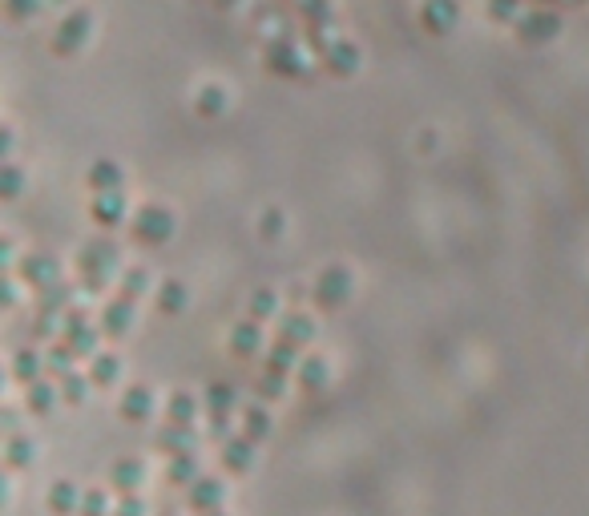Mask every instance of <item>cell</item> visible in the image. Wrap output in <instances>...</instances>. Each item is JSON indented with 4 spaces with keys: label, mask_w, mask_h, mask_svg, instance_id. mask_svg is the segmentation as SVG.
Here are the masks:
<instances>
[{
    "label": "cell",
    "mask_w": 589,
    "mask_h": 516,
    "mask_svg": "<svg viewBox=\"0 0 589 516\" xmlns=\"http://www.w3.org/2000/svg\"><path fill=\"white\" fill-rule=\"evenodd\" d=\"M117 258H122V250H117V242H109V238H93V242H85L81 254H77L81 282H85L89 290H101L109 282V274L117 271Z\"/></svg>",
    "instance_id": "6da1fadb"
},
{
    "label": "cell",
    "mask_w": 589,
    "mask_h": 516,
    "mask_svg": "<svg viewBox=\"0 0 589 516\" xmlns=\"http://www.w3.org/2000/svg\"><path fill=\"white\" fill-rule=\"evenodd\" d=\"M352 295H355V274L347 266H323L315 287H311V298H315L319 311H339V306L352 303Z\"/></svg>",
    "instance_id": "7a4b0ae2"
},
{
    "label": "cell",
    "mask_w": 589,
    "mask_h": 516,
    "mask_svg": "<svg viewBox=\"0 0 589 516\" xmlns=\"http://www.w3.org/2000/svg\"><path fill=\"white\" fill-rule=\"evenodd\" d=\"M174 214L166 210V206H158V202H150V206H141L138 214H133L130 222V234L138 246H166L170 238H174Z\"/></svg>",
    "instance_id": "3957f363"
},
{
    "label": "cell",
    "mask_w": 589,
    "mask_h": 516,
    "mask_svg": "<svg viewBox=\"0 0 589 516\" xmlns=\"http://www.w3.org/2000/svg\"><path fill=\"white\" fill-rule=\"evenodd\" d=\"M89 33H93V17H89L85 9L65 12L61 25H57V33H53V53H61V57L81 53V49L89 44Z\"/></svg>",
    "instance_id": "277c9868"
},
{
    "label": "cell",
    "mask_w": 589,
    "mask_h": 516,
    "mask_svg": "<svg viewBox=\"0 0 589 516\" xmlns=\"http://www.w3.org/2000/svg\"><path fill=\"white\" fill-rule=\"evenodd\" d=\"M267 65H271V73H279V77H303V73H307V57L295 49L291 33L271 36V44H267Z\"/></svg>",
    "instance_id": "5b68a950"
},
{
    "label": "cell",
    "mask_w": 589,
    "mask_h": 516,
    "mask_svg": "<svg viewBox=\"0 0 589 516\" xmlns=\"http://www.w3.org/2000/svg\"><path fill=\"white\" fill-rule=\"evenodd\" d=\"M61 339L69 343L77 355H89V359L97 355V327L89 323L81 311H69V315L61 319Z\"/></svg>",
    "instance_id": "8992f818"
},
{
    "label": "cell",
    "mask_w": 589,
    "mask_h": 516,
    "mask_svg": "<svg viewBox=\"0 0 589 516\" xmlns=\"http://www.w3.org/2000/svg\"><path fill=\"white\" fill-rule=\"evenodd\" d=\"M20 279L33 290H49L61 282V266L53 254H28V258H20Z\"/></svg>",
    "instance_id": "52a82bcc"
},
{
    "label": "cell",
    "mask_w": 589,
    "mask_h": 516,
    "mask_svg": "<svg viewBox=\"0 0 589 516\" xmlns=\"http://www.w3.org/2000/svg\"><path fill=\"white\" fill-rule=\"evenodd\" d=\"M457 20H460V4H457V0H424V4H420V25L428 28L432 36L452 33Z\"/></svg>",
    "instance_id": "ba28073f"
},
{
    "label": "cell",
    "mask_w": 589,
    "mask_h": 516,
    "mask_svg": "<svg viewBox=\"0 0 589 516\" xmlns=\"http://www.w3.org/2000/svg\"><path fill=\"white\" fill-rule=\"evenodd\" d=\"M517 28H521V36H525V41L545 44V41H553V36L561 33V17H557V12H549V9H533V12H525V17L517 20Z\"/></svg>",
    "instance_id": "9c48e42d"
},
{
    "label": "cell",
    "mask_w": 589,
    "mask_h": 516,
    "mask_svg": "<svg viewBox=\"0 0 589 516\" xmlns=\"http://www.w3.org/2000/svg\"><path fill=\"white\" fill-rule=\"evenodd\" d=\"M125 214H130V206H125V194H93V202H89V218L97 222V226H122Z\"/></svg>",
    "instance_id": "30bf717a"
},
{
    "label": "cell",
    "mask_w": 589,
    "mask_h": 516,
    "mask_svg": "<svg viewBox=\"0 0 589 516\" xmlns=\"http://www.w3.org/2000/svg\"><path fill=\"white\" fill-rule=\"evenodd\" d=\"M186 500H190L194 512H219L222 500H227V484L214 480V476H203L198 484L186 488Z\"/></svg>",
    "instance_id": "8fae6325"
},
{
    "label": "cell",
    "mask_w": 589,
    "mask_h": 516,
    "mask_svg": "<svg viewBox=\"0 0 589 516\" xmlns=\"http://www.w3.org/2000/svg\"><path fill=\"white\" fill-rule=\"evenodd\" d=\"M85 182H89V190H93V194H122L125 174H122V166H117L114 158H97L93 166H89Z\"/></svg>",
    "instance_id": "7c38bea8"
},
{
    "label": "cell",
    "mask_w": 589,
    "mask_h": 516,
    "mask_svg": "<svg viewBox=\"0 0 589 516\" xmlns=\"http://www.w3.org/2000/svg\"><path fill=\"white\" fill-rule=\"evenodd\" d=\"M117 411H122V420H130V424H146L154 416V392L150 387H141V384L125 387Z\"/></svg>",
    "instance_id": "4fadbf2b"
},
{
    "label": "cell",
    "mask_w": 589,
    "mask_h": 516,
    "mask_svg": "<svg viewBox=\"0 0 589 516\" xmlns=\"http://www.w3.org/2000/svg\"><path fill=\"white\" fill-rule=\"evenodd\" d=\"M130 327H133V303L130 298H109L106 311H101V331L109 339H122V335H130Z\"/></svg>",
    "instance_id": "5bb4252c"
},
{
    "label": "cell",
    "mask_w": 589,
    "mask_h": 516,
    "mask_svg": "<svg viewBox=\"0 0 589 516\" xmlns=\"http://www.w3.org/2000/svg\"><path fill=\"white\" fill-rule=\"evenodd\" d=\"M279 339L295 343V347H307V343L315 339V319H311L307 311H287L279 323Z\"/></svg>",
    "instance_id": "9a60e30c"
},
{
    "label": "cell",
    "mask_w": 589,
    "mask_h": 516,
    "mask_svg": "<svg viewBox=\"0 0 589 516\" xmlns=\"http://www.w3.org/2000/svg\"><path fill=\"white\" fill-rule=\"evenodd\" d=\"M323 65H327V73H335V77H352V73L360 69V49L339 36V41L323 53Z\"/></svg>",
    "instance_id": "2e32d148"
},
{
    "label": "cell",
    "mask_w": 589,
    "mask_h": 516,
    "mask_svg": "<svg viewBox=\"0 0 589 516\" xmlns=\"http://www.w3.org/2000/svg\"><path fill=\"white\" fill-rule=\"evenodd\" d=\"M222 464H227V472H251V464H255V440L230 436L222 444Z\"/></svg>",
    "instance_id": "e0dca14e"
},
{
    "label": "cell",
    "mask_w": 589,
    "mask_h": 516,
    "mask_svg": "<svg viewBox=\"0 0 589 516\" xmlns=\"http://www.w3.org/2000/svg\"><path fill=\"white\" fill-rule=\"evenodd\" d=\"M154 448H158V452H166L170 460H174V456H190V452H194V428H178V424H166V428L154 436Z\"/></svg>",
    "instance_id": "ac0fdd59"
},
{
    "label": "cell",
    "mask_w": 589,
    "mask_h": 516,
    "mask_svg": "<svg viewBox=\"0 0 589 516\" xmlns=\"http://www.w3.org/2000/svg\"><path fill=\"white\" fill-rule=\"evenodd\" d=\"M230 351H235L238 359H255L259 351H263V327H259L255 319L238 323L235 331H230Z\"/></svg>",
    "instance_id": "d6986e66"
},
{
    "label": "cell",
    "mask_w": 589,
    "mask_h": 516,
    "mask_svg": "<svg viewBox=\"0 0 589 516\" xmlns=\"http://www.w3.org/2000/svg\"><path fill=\"white\" fill-rule=\"evenodd\" d=\"M81 496H85V492H77V484L57 480L53 488H49V496H44V504H49L53 516H73L81 508Z\"/></svg>",
    "instance_id": "ffe728a7"
},
{
    "label": "cell",
    "mask_w": 589,
    "mask_h": 516,
    "mask_svg": "<svg viewBox=\"0 0 589 516\" xmlns=\"http://www.w3.org/2000/svg\"><path fill=\"white\" fill-rule=\"evenodd\" d=\"M57 400H61V387L49 384V379H36V384L25 387V403L33 416H49V411L57 408Z\"/></svg>",
    "instance_id": "44dd1931"
},
{
    "label": "cell",
    "mask_w": 589,
    "mask_h": 516,
    "mask_svg": "<svg viewBox=\"0 0 589 516\" xmlns=\"http://www.w3.org/2000/svg\"><path fill=\"white\" fill-rule=\"evenodd\" d=\"M154 303H158L162 315H182L186 303H190V290H186L182 279H166L158 287V295H154Z\"/></svg>",
    "instance_id": "7402d4cb"
},
{
    "label": "cell",
    "mask_w": 589,
    "mask_h": 516,
    "mask_svg": "<svg viewBox=\"0 0 589 516\" xmlns=\"http://www.w3.org/2000/svg\"><path fill=\"white\" fill-rule=\"evenodd\" d=\"M299 351L303 347H295V343H275L271 351H267V371H271V376H291V371H299Z\"/></svg>",
    "instance_id": "603a6c76"
},
{
    "label": "cell",
    "mask_w": 589,
    "mask_h": 516,
    "mask_svg": "<svg viewBox=\"0 0 589 516\" xmlns=\"http://www.w3.org/2000/svg\"><path fill=\"white\" fill-rule=\"evenodd\" d=\"M89 379H93V387H114L122 379V359L114 351H97L89 363Z\"/></svg>",
    "instance_id": "cb8c5ba5"
},
{
    "label": "cell",
    "mask_w": 589,
    "mask_h": 516,
    "mask_svg": "<svg viewBox=\"0 0 589 516\" xmlns=\"http://www.w3.org/2000/svg\"><path fill=\"white\" fill-rule=\"evenodd\" d=\"M227 106H230V97H227V89H222V85H203V89H198V97H194V109H198L206 122L222 117V114H227Z\"/></svg>",
    "instance_id": "d4e9b609"
},
{
    "label": "cell",
    "mask_w": 589,
    "mask_h": 516,
    "mask_svg": "<svg viewBox=\"0 0 589 516\" xmlns=\"http://www.w3.org/2000/svg\"><path fill=\"white\" fill-rule=\"evenodd\" d=\"M44 368H49V363H44L41 351H33V347H25V351H17V355H12V376H17L25 387L36 384Z\"/></svg>",
    "instance_id": "484cf974"
},
{
    "label": "cell",
    "mask_w": 589,
    "mask_h": 516,
    "mask_svg": "<svg viewBox=\"0 0 589 516\" xmlns=\"http://www.w3.org/2000/svg\"><path fill=\"white\" fill-rule=\"evenodd\" d=\"M141 480H146V468H141V460H117L114 468H109V484H114L117 492H133Z\"/></svg>",
    "instance_id": "4316f807"
},
{
    "label": "cell",
    "mask_w": 589,
    "mask_h": 516,
    "mask_svg": "<svg viewBox=\"0 0 589 516\" xmlns=\"http://www.w3.org/2000/svg\"><path fill=\"white\" fill-rule=\"evenodd\" d=\"M166 480L174 484V488H190V484H198L203 476H198V456H174L166 468Z\"/></svg>",
    "instance_id": "83f0119b"
},
{
    "label": "cell",
    "mask_w": 589,
    "mask_h": 516,
    "mask_svg": "<svg viewBox=\"0 0 589 516\" xmlns=\"http://www.w3.org/2000/svg\"><path fill=\"white\" fill-rule=\"evenodd\" d=\"M238 403V392L230 384H211L206 387V411H211V420H222V416H230Z\"/></svg>",
    "instance_id": "f1b7e54d"
},
{
    "label": "cell",
    "mask_w": 589,
    "mask_h": 516,
    "mask_svg": "<svg viewBox=\"0 0 589 516\" xmlns=\"http://www.w3.org/2000/svg\"><path fill=\"white\" fill-rule=\"evenodd\" d=\"M243 436H251L255 444L271 436V411H267L263 403H251V408H243Z\"/></svg>",
    "instance_id": "f546056e"
},
{
    "label": "cell",
    "mask_w": 589,
    "mask_h": 516,
    "mask_svg": "<svg viewBox=\"0 0 589 516\" xmlns=\"http://www.w3.org/2000/svg\"><path fill=\"white\" fill-rule=\"evenodd\" d=\"M247 315L255 319V323H267V319L279 315V295H275L271 287H259L255 295L247 298Z\"/></svg>",
    "instance_id": "4dcf8cb0"
},
{
    "label": "cell",
    "mask_w": 589,
    "mask_h": 516,
    "mask_svg": "<svg viewBox=\"0 0 589 516\" xmlns=\"http://www.w3.org/2000/svg\"><path fill=\"white\" fill-rule=\"evenodd\" d=\"M327 379H331V368H327L319 355H307L299 363V387H307V392H319V387H327Z\"/></svg>",
    "instance_id": "1f68e13d"
},
{
    "label": "cell",
    "mask_w": 589,
    "mask_h": 516,
    "mask_svg": "<svg viewBox=\"0 0 589 516\" xmlns=\"http://www.w3.org/2000/svg\"><path fill=\"white\" fill-rule=\"evenodd\" d=\"M69 303H73V290L65 287V282H57V287L41 290V315L65 319V315H69Z\"/></svg>",
    "instance_id": "d6a6232c"
},
{
    "label": "cell",
    "mask_w": 589,
    "mask_h": 516,
    "mask_svg": "<svg viewBox=\"0 0 589 516\" xmlns=\"http://www.w3.org/2000/svg\"><path fill=\"white\" fill-rule=\"evenodd\" d=\"M166 416H170V424H178V428H194V416H198V403H194V395L178 392V395H170Z\"/></svg>",
    "instance_id": "836d02e7"
},
{
    "label": "cell",
    "mask_w": 589,
    "mask_h": 516,
    "mask_svg": "<svg viewBox=\"0 0 589 516\" xmlns=\"http://www.w3.org/2000/svg\"><path fill=\"white\" fill-rule=\"evenodd\" d=\"M146 290H150V271H146V266H130V271H122V298L138 303Z\"/></svg>",
    "instance_id": "e575fe53"
},
{
    "label": "cell",
    "mask_w": 589,
    "mask_h": 516,
    "mask_svg": "<svg viewBox=\"0 0 589 516\" xmlns=\"http://www.w3.org/2000/svg\"><path fill=\"white\" fill-rule=\"evenodd\" d=\"M89 384H93V379H89V376H77V371H69V376H61V384H57V387H61V400L77 408V403H85Z\"/></svg>",
    "instance_id": "d590c367"
},
{
    "label": "cell",
    "mask_w": 589,
    "mask_h": 516,
    "mask_svg": "<svg viewBox=\"0 0 589 516\" xmlns=\"http://www.w3.org/2000/svg\"><path fill=\"white\" fill-rule=\"evenodd\" d=\"M33 440L28 436H9V456H4V460H9V468H28V464H33Z\"/></svg>",
    "instance_id": "8d00e7d4"
},
{
    "label": "cell",
    "mask_w": 589,
    "mask_h": 516,
    "mask_svg": "<svg viewBox=\"0 0 589 516\" xmlns=\"http://www.w3.org/2000/svg\"><path fill=\"white\" fill-rule=\"evenodd\" d=\"M73 359H77V351L69 347V343H57L53 351H49V359H44V363H49V371H53V376H69L73 371Z\"/></svg>",
    "instance_id": "74e56055"
},
{
    "label": "cell",
    "mask_w": 589,
    "mask_h": 516,
    "mask_svg": "<svg viewBox=\"0 0 589 516\" xmlns=\"http://www.w3.org/2000/svg\"><path fill=\"white\" fill-rule=\"evenodd\" d=\"M489 12H493V20H501V25H517L525 12H521V0H489Z\"/></svg>",
    "instance_id": "f35d334b"
},
{
    "label": "cell",
    "mask_w": 589,
    "mask_h": 516,
    "mask_svg": "<svg viewBox=\"0 0 589 516\" xmlns=\"http://www.w3.org/2000/svg\"><path fill=\"white\" fill-rule=\"evenodd\" d=\"M77 516H109V496L106 492H85L81 496V508H77Z\"/></svg>",
    "instance_id": "ab89813d"
},
{
    "label": "cell",
    "mask_w": 589,
    "mask_h": 516,
    "mask_svg": "<svg viewBox=\"0 0 589 516\" xmlns=\"http://www.w3.org/2000/svg\"><path fill=\"white\" fill-rule=\"evenodd\" d=\"M307 41H311V49H315V53H319V57H323V53H327V49H331V44H335V41H339V36H335V28H331V20H323V25H311V36H307Z\"/></svg>",
    "instance_id": "60d3db41"
},
{
    "label": "cell",
    "mask_w": 589,
    "mask_h": 516,
    "mask_svg": "<svg viewBox=\"0 0 589 516\" xmlns=\"http://www.w3.org/2000/svg\"><path fill=\"white\" fill-rule=\"evenodd\" d=\"M41 9H44V0H4V12L12 20H33Z\"/></svg>",
    "instance_id": "b9f144b4"
},
{
    "label": "cell",
    "mask_w": 589,
    "mask_h": 516,
    "mask_svg": "<svg viewBox=\"0 0 589 516\" xmlns=\"http://www.w3.org/2000/svg\"><path fill=\"white\" fill-rule=\"evenodd\" d=\"M255 392L263 395V400H283V392H287V376H271V371H263V379L255 384Z\"/></svg>",
    "instance_id": "7bdbcfd3"
},
{
    "label": "cell",
    "mask_w": 589,
    "mask_h": 516,
    "mask_svg": "<svg viewBox=\"0 0 589 516\" xmlns=\"http://www.w3.org/2000/svg\"><path fill=\"white\" fill-rule=\"evenodd\" d=\"M283 226H287V218H283V210H275V206L263 214V218H259V230H263V238H279Z\"/></svg>",
    "instance_id": "ee69618b"
},
{
    "label": "cell",
    "mask_w": 589,
    "mask_h": 516,
    "mask_svg": "<svg viewBox=\"0 0 589 516\" xmlns=\"http://www.w3.org/2000/svg\"><path fill=\"white\" fill-rule=\"evenodd\" d=\"M20 190H25V174H20V170L9 162V166H4V198L17 202V198H20Z\"/></svg>",
    "instance_id": "f6af8a7d"
},
{
    "label": "cell",
    "mask_w": 589,
    "mask_h": 516,
    "mask_svg": "<svg viewBox=\"0 0 589 516\" xmlns=\"http://www.w3.org/2000/svg\"><path fill=\"white\" fill-rule=\"evenodd\" d=\"M114 516H146V500H141L138 492H125L122 504L114 508Z\"/></svg>",
    "instance_id": "bcb514c9"
},
{
    "label": "cell",
    "mask_w": 589,
    "mask_h": 516,
    "mask_svg": "<svg viewBox=\"0 0 589 516\" xmlns=\"http://www.w3.org/2000/svg\"><path fill=\"white\" fill-rule=\"evenodd\" d=\"M33 335H36V339H49V335H57V315H36L33 319Z\"/></svg>",
    "instance_id": "7dc6e473"
},
{
    "label": "cell",
    "mask_w": 589,
    "mask_h": 516,
    "mask_svg": "<svg viewBox=\"0 0 589 516\" xmlns=\"http://www.w3.org/2000/svg\"><path fill=\"white\" fill-rule=\"evenodd\" d=\"M537 4H541V9H545V4H549V0H537Z\"/></svg>",
    "instance_id": "c3c4849f"
},
{
    "label": "cell",
    "mask_w": 589,
    "mask_h": 516,
    "mask_svg": "<svg viewBox=\"0 0 589 516\" xmlns=\"http://www.w3.org/2000/svg\"><path fill=\"white\" fill-rule=\"evenodd\" d=\"M203 516H222V512H203Z\"/></svg>",
    "instance_id": "681fc988"
}]
</instances>
